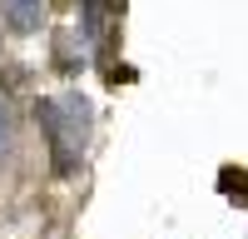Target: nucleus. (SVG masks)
<instances>
[{"label": "nucleus", "mask_w": 248, "mask_h": 239, "mask_svg": "<svg viewBox=\"0 0 248 239\" xmlns=\"http://www.w3.org/2000/svg\"><path fill=\"white\" fill-rule=\"evenodd\" d=\"M109 10H114V0H79V35H85V50H94V45H99Z\"/></svg>", "instance_id": "7ed1b4c3"}, {"label": "nucleus", "mask_w": 248, "mask_h": 239, "mask_svg": "<svg viewBox=\"0 0 248 239\" xmlns=\"http://www.w3.org/2000/svg\"><path fill=\"white\" fill-rule=\"evenodd\" d=\"M10 145H15V110H10V100L0 95V159L10 154Z\"/></svg>", "instance_id": "20e7f679"}, {"label": "nucleus", "mask_w": 248, "mask_h": 239, "mask_svg": "<svg viewBox=\"0 0 248 239\" xmlns=\"http://www.w3.org/2000/svg\"><path fill=\"white\" fill-rule=\"evenodd\" d=\"M218 185H223V189H238V205H248V179H243V174L223 170V174H218Z\"/></svg>", "instance_id": "39448f33"}, {"label": "nucleus", "mask_w": 248, "mask_h": 239, "mask_svg": "<svg viewBox=\"0 0 248 239\" xmlns=\"http://www.w3.org/2000/svg\"><path fill=\"white\" fill-rule=\"evenodd\" d=\"M35 125L45 130V145H50V159H55V174L70 179L85 159V145H90V100L85 95H40L35 100Z\"/></svg>", "instance_id": "f257e3e1"}, {"label": "nucleus", "mask_w": 248, "mask_h": 239, "mask_svg": "<svg viewBox=\"0 0 248 239\" xmlns=\"http://www.w3.org/2000/svg\"><path fill=\"white\" fill-rule=\"evenodd\" d=\"M0 20L15 35H40L45 25V0H0Z\"/></svg>", "instance_id": "f03ea898"}]
</instances>
